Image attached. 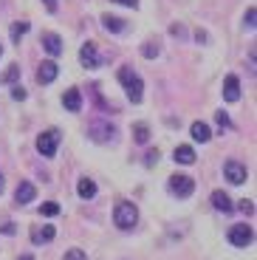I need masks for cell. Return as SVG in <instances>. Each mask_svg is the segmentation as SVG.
I'll list each match as a JSON object with an SVG mask.
<instances>
[{
	"mask_svg": "<svg viewBox=\"0 0 257 260\" xmlns=\"http://www.w3.org/2000/svg\"><path fill=\"white\" fill-rule=\"evenodd\" d=\"M116 77H119V82L124 85V91H127V99H130V102H133V105L142 102V96H144V82H142V77H139V74L130 68V65H122Z\"/></svg>",
	"mask_w": 257,
	"mask_h": 260,
	"instance_id": "6da1fadb",
	"label": "cell"
},
{
	"mask_svg": "<svg viewBox=\"0 0 257 260\" xmlns=\"http://www.w3.org/2000/svg\"><path fill=\"white\" fill-rule=\"evenodd\" d=\"M88 136L93 139V142H99V144L113 142L116 139V124L110 122V119H93V122L88 124Z\"/></svg>",
	"mask_w": 257,
	"mask_h": 260,
	"instance_id": "7a4b0ae2",
	"label": "cell"
},
{
	"mask_svg": "<svg viewBox=\"0 0 257 260\" xmlns=\"http://www.w3.org/2000/svg\"><path fill=\"white\" fill-rule=\"evenodd\" d=\"M113 221H116L119 229H133L136 223H139V209H136L130 201H122L113 212Z\"/></svg>",
	"mask_w": 257,
	"mask_h": 260,
	"instance_id": "3957f363",
	"label": "cell"
},
{
	"mask_svg": "<svg viewBox=\"0 0 257 260\" xmlns=\"http://www.w3.org/2000/svg\"><path fill=\"white\" fill-rule=\"evenodd\" d=\"M59 130L57 127H51V130H45V133H40L37 136V150L43 153L45 158H54L57 156V147H59Z\"/></svg>",
	"mask_w": 257,
	"mask_h": 260,
	"instance_id": "277c9868",
	"label": "cell"
},
{
	"mask_svg": "<svg viewBox=\"0 0 257 260\" xmlns=\"http://www.w3.org/2000/svg\"><path fill=\"white\" fill-rule=\"evenodd\" d=\"M167 187H170V195H175V198H189L195 189V181L189 176H178L175 173V176H170Z\"/></svg>",
	"mask_w": 257,
	"mask_h": 260,
	"instance_id": "5b68a950",
	"label": "cell"
},
{
	"mask_svg": "<svg viewBox=\"0 0 257 260\" xmlns=\"http://www.w3.org/2000/svg\"><path fill=\"white\" fill-rule=\"evenodd\" d=\"M254 241V229L249 226V223H235V226L229 229V243L232 246H249V243Z\"/></svg>",
	"mask_w": 257,
	"mask_h": 260,
	"instance_id": "8992f818",
	"label": "cell"
},
{
	"mask_svg": "<svg viewBox=\"0 0 257 260\" xmlns=\"http://www.w3.org/2000/svg\"><path fill=\"white\" fill-rule=\"evenodd\" d=\"M79 62H82L85 68H99V65H102V57H99L97 43H85L82 51H79Z\"/></svg>",
	"mask_w": 257,
	"mask_h": 260,
	"instance_id": "52a82bcc",
	"label": "cell"
},
{
	"mask_svg": "<svg viewBox=\"0 0 257 260\" xmlns=\"http://www.w3.org/2000/svg\"><path fill=\"white\" fill-rule=\"evenodd\" d=\"M223 176H226V181L229 184H243L246 181V164H240V161H226L223 164Z\"/></svg>",
	"mask_w": 257,
	"mask_h": 260,
	"instance_id": "ba28073f",
	"label": "cell"
},
{
	"mask_svg": "<svg viewBox=\"0 0 257 260\" xmlns=\"http://www.w3.org/2000/svg\"><path fill=\"white\" fill-rule=\"evenodd\" d=\"M57 74H59V68H57V62H51V59L40 62V68H37V79H40V85H51L54 79H57Z\"/></svg>",
	"mask_w": 257,
	"mask_h": 260,
	"instance_id": "9c48e42d",
	"label": "cell"
},
{
	"mask_svg": "<svg viewBox=\"0 0 257 260\" xmlns=\"http://www.w3.org/2000/svg\"><path fill=\"white\" fill-rule=\"evenodd\" d=\"M62 105H65V111H71V113L82 111V93H79V88H68L62 93Z\"/></svg>",
	"mask_w": 257,
	"mask_h": 260,
	"instance_id": "30bf717a",
	"label": "cell"
},
{
	"mask_svg": "<svg viewBox=\"0 0 257 260\" xmlns=\"http://www.w3.org/2000/svg\"><path fill=\"white\" fill-rule=\"evenodd\" d=\"M223 99L226 102H238L240 99V79L235 77V74H229V77L223 79Z\"/></svg>",
	"mask_w": 257,
	"mask_h": 260,
	"instance_id": "8fae6325",
	"label": "cell"
},
{
	"mask_svg": "<svg viewBox=\"0 0 257 260\" xmlns=\"http://www.w3.org/2000/svg\"><path fill=\"white\" fill-rule=\"evenodd\" d=\"M34 195H37V187H34L31 181H23L17 187V192H14V201H17V204H28V201H34Z\"/></svg>",
	"mask_w": 257,
	"mask_h": 260,
	"instance_id": "7c38bea8",
	"label": "cell"
},
{
	"mask_svg": "<svg viewBox=\"0 0 257 260\" xmlns=\"http://www.w3.org/2000/svg\"><path fill=\"white\" fill-rule=\"evenodd\" d=\"M40 43H43V48L51 54V57H59V54H62V40H59L57 34H43Z\"/></svg>",
	"mask_w": 257,
	"mask_h": 260,
	"instance_id": "4fadbf2b",
	"label": "cell"
},
{
	"mask_svg": "<svg viewBox=\"0 0 257 260\" xmlns=\"http://www.w3.org/2000/svg\"><path fill=\"white\" fill-rule=\"evenodd\" d=\"M212 207L218 209V212L229 215L232 212V198L223 192V189H215V192H212Z\"/></svg>",
	"mask_w": 257,
	"mask_h": 260,
	"instance_id": "5bb4252c",
	"label": "cell"
},
{
	"mask_svg": "<svg viewBox=\"0 0 257 260\" xmlns=\"http://www.w3.org/2000/svg\"><path fill=\"white\" fill-rule=\"evenodd\" d=\"M173 158H175V164H195V150L189 144H181V147H175Z\"/></svg>",
	"mask_w": 257,
	"mask_h": 260,
	"instance_id": "9a60e30c",
	"label": "cell"
},
{
	"mask_svg": "<svg viewBox=\"0 0 257 260\" xmlns=\"http://www.w3.org/2000/svg\"><path fill=\"white\" fill-rule=\"evenodd\" d=\"M54 238H57V229L54 226H43V229H34L31 232V243H37V246L40 243H51Z\"/></svg>",
	"mask_w": 257,
	"mask_h": 260,
	"instance_id": "2e32d148",
	"label": "cell"
},
{
	"mask_svg": "<svg viewBox=\"0 0 257 260\" xmlns=\"http://www.w3.org/2000/svg\"><path fill=\"white\" fill-rule=\"evenodd\" d=\"M102 26L108 28L110 34H122L124 28H127V23H124V20H119V17H113V14H102Z\"/></svg>",
	"mask_w": 257,
	"mask_h": 260,
	"instance_id": "e0dca14e",
	"label": "cell"
},
{
	"mask_svg": "<svg viewBox=\"0 0 257 260\" xmlns=\"http://www.w3.org/2000/svg\"><path fill=\"white\" fill-rule=\"evenodd\" d=\"M189 133H192L195 142H209V139H212V130H209V124H204V122H195L192 127H189Z\"/></svg>",
	"mask_w": 257,
	"mask_h": 260,
	"instance_id": "ac0fdd59",
	"label": "cell"
},
{
	"mask_svg": "<svg viewBox=\"0 0 257 260\" xmlns=\"http://www.w3.org/2000/svg\"><path fill=\"white\" fill-rule=\"evenodd\" d=\"M79 198H85V201H90V198H97V184L90 181V178H79Z\"/></svg>",
	"mask_w": 257,
	"mask_h": 260,
	"instance_id": "d6986e66",
	"label": "cell"
},
{
	"mask_svg": "<svg viewBox=\"0 0 257 260\" xmlns=\"http://www.w3.org/2000/svg\"><path fill=\"white\" fill-rule=\"evenodd\" d=\"M133 139H136V144H147L150 142V127H147V124H136V127H133Z\"/></svg>",
	"mask_w": 257,
	"mask_h": 260,
	"instance_id": "ffe728a7",
	"label": "cell"
},
{
	"mask_svg": "<svg viewBox=\"0 0 257 260\" xmlns=\"http://www.w3.org/2000/svg\"><path fill=\"white\" fill-rule=\"evenodd\" d=\"M40 215H45V218H54V215H59V204H57V201H45L43 207H40Z\"/></svg>",
	"mask_w": 257,
	"mask_h": 260,
	"instance_id": "44dd1931",
	"label": "cell"
},
{
	"mask_svg": "<svg viewBox=\"0 0 257 260\" xmlns=\"http://www.w3.org/2000/svg\"><path fill=\"white\" fill-rule=\"evenodd\" d=\"M26 31H28V23H26V20L14 23V26H12V40H14V43H20V37H23Z\"/></svg>",
	"mask_w": 257,
	"mask_h": 260,
	"instance_id": "7402d4cb",
	"label": "cell"
},
{
	"mask_svg": "<svg viewBox=\"0 0 257 260\" xmlns=\"http://www.w3.org/2000/svg\"><path fill=\"white\" fill-rule=\"evenodd\" d=\"M17 77H20V68H17V65H9V68H6V74L0 77V82H14Z\"/></svg>",
	"mask_w": 257,
	"mask_h": 260,
	"instance_id": "603a6c76",
	"label": "cell"
},
{
	"mask_svg": "<svg viewBox=\"0 0 257 260\" xmlns=\"http://www.w3.org/2000/svg\"><path fill=\"white\" fill-rule=\"evenodd\" d=\"M142 54H144V57H147V59H153L155 54H158V43H155V40H150V43H144Z\"/></svg>",
	"mask_w": 257,
	"mask_h": 260,
	"instance_id": "cb8c5ba5",
	"label": "cell"
},
{
	"mask_svg": "<svg viewBox=\"0 0 257 260\" xmlns=\"http://www.w3.org/2000/svg\"><path fill=\"white\" fill-rule=\"evenodd\" d=\"M243 23H246V28H249V31H254V23H257V12H254V9H249V12H246Z\"/></svg>",
	"mask_w": 257,
	"mask_h": 260,
	"instance_id": "d4e9b609",
	"label": "cell"
},
{
	"mask_svg": "<svg viewBox=\"0 0 257 260\" xmlns=\"http://www.w3.org/2000/svg\"><path fill=\"white\" fill-rule=\"evenodd\" d=\"M65 260H88V254L82 249H71V252H65Z\"/></svg>",
	"mask_w": 257,
	"mask_h": 260,
	"instance_id": "484cf974",
	"label": "cell"
},
{
	"mask_svg": "<svg viewBox=\"0 0 257 260\" xmlns=\"http://www.w3.org/2000/svg\"><path fill=\"white\" fill-rule=\"evenodd\" d=\"M215 119H218V127L220 130H226V127H229V113H223V111H218V113H215Z\"/></svg>",
	"mask_w": 257,
	"mask_h": 260,
	"instance_id": "4316f807",
	"label": "cell"
},
{
	"mask_svg": "<svg viewBox=\"0 0 257 260\" xmlns=\"http://www.w3.org/2000/svg\"><path fill=\"white\" fill-rule=\"evenodd\" d=\"M238 209H240L243 215H254V201H246V198H243V201L238 204Z\"/></svg>",
	"mask_w": 257,
	"mask_h": 260,
	"instance_id": "83f0119b",
	"label": "cell"
},
{
	"mask_svg": "<svg viewBox=\"0 0 257 260\" xmlns=\"http://www.w3.org/2000/svg\"><path fill=\"white\" fill-rule=\"evenodd\" d=\"M144 161H147V167H153V161H158V150H147Z\"/></svg>",
	"mask_w": 257,
	"mask_h": 260,
	"instance_id": "f1b7e54d",
	"label": "cell"
},
{
	"mask_svg": "<svg viewBox=\"0 0 257 260\" xmlns=\"http://www.w3.org/2000/svg\"><path fill=\"white\" fill-rule=\"evenodd\" d=\"M12 99H17V102H23V99H26V88H20V85H17V88L12 91Z\"/></svg>",
	"mask_w": 257,
	"mask_h": 260,
	"instance_id": "f546056e",
	"label": "cell"
},
{
	"mask_svg": "<svg viewBox=\"0 0 257 260\" xmlns=\"http://www.w3.org/2000/svg\"><path fill=\"white\" fill-rule=\"evenodd\" d=\"M45 9H48V14H57V0H45Z\"/></svg>",
	"mask_w": 257,
	"mask_h": 260,
	"instance_id": "4dcf8cb0",
	"label": "cell"
},
{
	"mask_svg": "<svg viewBox=\"0 0 257 260\" xmlns=\"http://www.w3.org/2000/svg\"><path fill=\"white\" fill-rule=\"evenodd\" d=\"M3 235H14V223H6V226H3Z\"/></svg>",
	"mask_w": 257,
	"mask_h": 260,
	"instance_id": "1f68e13d",
	"label": "cell"
},
{
	"mask_svg": "<svg viewBox=\"0 0 257 260\" xmlns=\"http://www.w3.org/2000/svg\"><path fill=\"white\" fill-rule=\"evenodd\" d=\"M116 3H122V6H136L139 0H116Z\"/></svg>",
	"mask_w": 257,
	"mask_h": 260,
	"instance_id": "d6a6232c",
	"label": "cell"
},
{
	"mask_svg": "<svg viewBox=\"0 0 257 260\" xmlns=\"http://www.w3.org/2000/svg\"><path fill=\"white\" fill-rule=\"evenodd\" d=\"M17 260H34V257H31V254H20Z\"/></svg>",
	"mask_w": 257,
	"mask_h": 260,
	"instance_id": "836d02e7",
	"label": "cell"
},
{
	"mask_svg": "<svg viewBox=\"0 0 257 260\" xmlns=\"http://www.w3.org/2000/svg\"><path fill=\"white\" fill-rule=\"evenodd\" d=\"M3 184H6V178H3V173H0V192H3Z\"/></svg>",
	"mask_w": 257,
	"mask_h": 260,
	"instance_id": "e575fe53",
	"label": "cell"
},
{
	"mask_svg": "<svg viewBox=\"0 0 257 260\" xmlns=\"http://www.w3.org/2000/svg\"><path fill=\"white\" fill-rule=\"evenodd\" d=\"M0 54H3V48H0Z\"/></svg>",
	"mask_w": 257,
	"mask_h": 260,
	"instance_id": "d590c367",
	"label": "cell"
}]
</instances>
